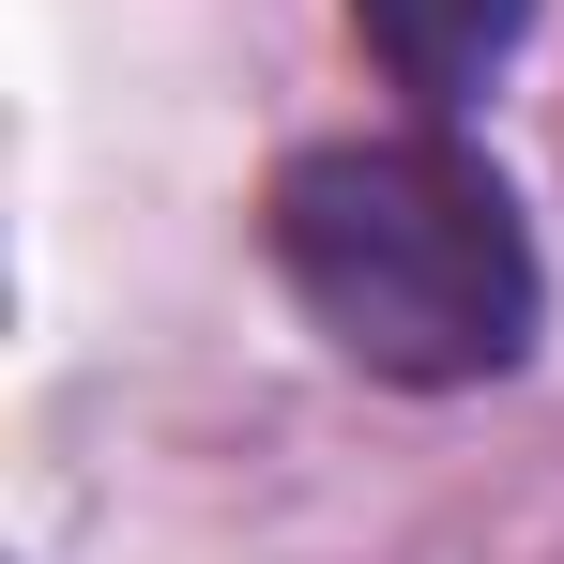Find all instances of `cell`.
<instances>
[{"label": "cell", "mask_w": 564, "mask_h": 564, "mask_svg": "<svg viewBox=\"0 0 564 564\" xmlns=\"http://www.w3.org/2000/svg\"><path fill=\"white\" fill-rule=\"evenodd\" d=\"M275 260L305 321L381 381H488L534 336L519 198L443 138H336L275 184Z\"/></svg>", "instance_id": "6da1fadb"}, {"label": "cell", "mask_w": 564, "mask_h": 564, "mask_svg": "<svg viewBox=\"0 0 564 564\" xmlns=\"http://www.w3.org/2000/svg\"><path fill=\"white\" fill-rule=\"evenodd\" d=\"M351 15H367V46L397 62V93H473V77L519 46L534 0H351Z\"/></svg>", "instance_id": "7a4b0ae2"}]
</instances>
